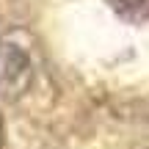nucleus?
Wrapping results in <instances>:
<instances>
[{
    "label": "nucleus",
    "instance_id": "obj_1",
    "mask_svg": "<svg viewBox=\"0 0 149 149\" xmlns=\"http://www.w3.org/2000/svg\"><path fill=\"white\" fill-rule=\"evenodd\" d=\"M31 58L25 53H19L14 44L0 47V94H22L31 83Z\"/></svg>",
    "mask_w": 149,
    "mask_h": 149
},
{
    "label": "nucleus",
    "instance_id": "obj_2",
    "mask_svg": "<svg viewBox=\"0 0 149 149\" xmlns=\"http://www.w3.org/2000/svg\"><path fill=\"white\" fill-rule=\"evenodd\" d=\"M116 8H141V6H149V0H111Z\"/></svg>",
    "mask_w": 149,
    "mask_h": 149
},
{
    "label": "nucleus",
    "instance_id": "obj_3",
    "mask_svg": "<svg viewBox=\"0 0 149 149\" xmlns=\"http://www.w3.org/2000/svg\"><path fill=\"white\" fill-rule=\"evenodd\" d=\"M0 135H3V130H0Z\"/></svg>",
    "mask_w": 149,
    "mask_h": 149
}]
</instances>
